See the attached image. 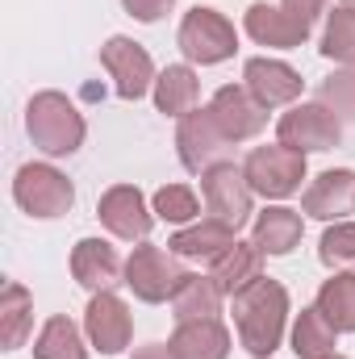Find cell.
I'll return each instance as SVG.
<instances>
[{
  "mask_svg": "<svg viewBox=\"0 0 355 359\" xmlns=\"http://www.w3.org/2000/svg\"><path fill=\"white\" fill-rule=\"evenodd\" d=\"M284 318H288V292H284L280 280L260 276V280H251L247 288L234 292V326H239L243 347L255 359H267L280 347Z\"/></svg>",
  "mask_w": 355,
  "mask_h": 359,
  "instance_id": "1",
  "label": "cell"
},
{
  "mask_svg": "<svg viewBox=\"0 0 355 359\" xmlns=\"http://www.w3.org/2000/svg\"><path fill=\"white\" fill-rule=\"evenodd\" d=\"M25 130L38 151L63 159V155H76L84 142V113L63 92H38L25 109Z\"/></svg>",
  "mask_w": 355,
  "mask_h": 359,
  "instance_id": "2",
  "label": "cell"
},
{
  "mask_svg": "<svg viewBox=\"0 0 355 359\" xmlns=\"http://www.w3.org/2000/svg\"><path fill=\"white\" fill-rule=\"evenodd\" d=\"M176 42H180V50H184V59H192V63H201V67L222 63V59H230V55L239 50L234 25H230L217 8H205V4H196V8L184 13Z\"/></svg>",
  "mask_w": 355,
  "mask_h": 359,
  "instance_id": "3",
  "label": "cell"
},
{
  "mask_svg": "<svg viewBox=\"0 0 355 359\" xmlns=\"http://www.w3.org/2000/svg\"><path fill=\"white\" fill-rule=\"evenodd\" d=\"M13 196L29 217H63L76 205V188L51 163H25L13 180Z\"/></svg>",
  "mask_w": 355,
  "mask_h": 359,
  "instance_id": "4",
  "label": "cell"
},
{
  "mask_svg": "<svg viewBox=\"0 0 355 359\" xmlns=\"http://www.w3.org/2000/svg\"><path fill=\"white\" fill-rule=\"evenodd\" d=\"M243 176L251 184V192L260 196H293L305 180V155L293 147H255L243 163Z\"/></svg>",
  "mask_w": 355,
  "mask_h": 359,
  "instance_id": "5",
  "label": "cell"
},
{
  "mask_svg": "<svg viewBox=\"0 0 355 359\" xmlns=\"http://www.w3.org/2000/svg\"><path fill=\"white\" fill-rule=\"evenodd\" d=\"M176 259H180V255L159 251V247H134V255L126 259V284L134 288V297H138V301L159 305V301L176 297L180 280L188 276Z\"/></svg>",
  "mask_w": 355,
  "mask_h": 359,
  "instance_id": "6",
  "label": "cell"
},
{
  "mask_svg": "<svg viewBox=\"0 0 355 359\" xmlns=\"http://www.w3.org/2000/svg\"><path fill=\"white\" fill-rule=\"evenodd\" d=\"M176 147H180V163L188 172H209L230 151V134L217 126L213 109H192L188 117H180Z\"/></svg>",
  "mask_w": 355,
  "mask_h": 359,
  "instance_id": "7",
  "label": "cell"
},
{
  "mask_svg": "<svg viewBox=\"0 0 355 359\" xmlns=\"http://www.w3.org/2000/svg\"><path fill=\"white\" fill-rule=\"evenodd\" d=\"M201 192L205 205L217 222H226L230 230H243L251 217V184L243 176V168L234 163H213L209 172H201Z\"/></svg>",
  "mask_w": 355,
  "mask_h": 359,
  "instance_id": "8",
  "label": "cell"
},
{
  "mask_svg": "<svg viewBox=\"0 0 355 359\" xmlns=\"http://www.w3.org/2000/svg\"><path fill=\"white\" fill-rule=\"evenodd\" d=\"M276 134H280L284 147H293V151H301V155H309V151H330V147H339V138H343V130H339V121H335V113H330L326 104H293V109L280 117Z\"/></svg>",
  "mask_w": 355,
  "mask_h": 359,
  "instance_id": "9",
  "label": "cell"
},
{
  "mask_svg": "<svg viewBox=\"0 0 355 359\" xmlns=\"http://www.w3.org/2000/svg\"><path fill=\"white\" fill-rule=\"evenodd\" d=\"M100 67L113 76V88H117L121 100L147 96V88L159 80L151 55H147L138 42H130V38H109V42L100 46Z\"/></svg>",
  "mask_w": 355,
  "mask_h": 359,
  "instance_id": "10",
  "label": "cell"
},
{
  "mask_svg": "<svg viewBox=\"0 0 355 359\" xmlns=\"http://www.w3.org/2000/svg\"><path fill=\"white\" fill-rule=\"evenodd\" d=\"M96 217L117 234V238H126V243H142L147 234H151V209H147V201H142V192L134 188V184H113L105 196H100V205H96Z\"/></svg>",
  "mask_w": 355,
  "mask_h": 359,
  "instance_id": "11",
  "label": "cell"
},
{
  "mask_svg": "<svg viewBox=\"0 0 355 359\" xmlns=\"http://www.w3.org/2000/svg\"><path fill=\"white\" fill-rule=\"evenodd\" d=\"M84 326H88V339L100 355H117L130 347V334H134V322H130V309L121 297L113 292H92L88 313H84Z\"/></svg>",
  "mask_w": 355,
  "mask_h": 359,
  "instance_id": "12",
  "label": "cell"
},
{
  "mask_svg": "<svg viewBox=\"0 0 355 359\" xmlns=\"http://www.w3.org/2000/svg\"><path fill=\"white\" fill-rule=\"evenodd\" d=\"M209 109H213L217 126L230 134V142L255 138V134L267 126V109L247 88H234V84H226V88L213 92V104H209Z\"/></svg>",
  "mask_w": 355,
  "mask_h": 359,
  "instance_id": "13",
  "label": "cell"
},
{
  "mask_svg": "<svg viewBox=\"0 0 355 359\" xmlns=\"http://www.w3.org/2000/svg\"><path fill=\"white\" fill-rule=\"evenodd\" d=\"M243 88L251 92L264 109H276V104H293L297 96H301V76L288 67V63H280V59H247V67H243Z\"/></svg>",
  "mask_w": 355,
  "mask_h": 359,
  "instance_id": "14",
  "label": "cell"
},
{
  "mask_svg": "<svg viewBox=\"0 0 355 359\" xmlns=\"http://www.w3.org/2000/svg\"><path fill=\"white\" fill-rule=\"evenodd\" d=\"M301 209H305L309 217H318V222H339V217H347L355 209V172H343V168H339V172H322V176L305 188Z\"/></svg>",
  "mask_w": 355,
  "mask_h": 359,
  "instance_id": "15",
  "label": "cell"
},
{
  "mask_svg": "<svg viewBox=\"0 0 355 359\" xmlns=\"http://www.w3.org/2000/svg\"><path fill=\"white\" fill-rule=\"evenodd\" d=\"M72 276L76 284H84L88 292H113L121 264H117V251L100 238H80L76 251H72Z\"/></svg>",
  "mask_w": 355,
  "mask_h": 359,
  "instance_id": "16",
  "label": "cell"
},
{
  "mask_svg": "<svg viewBox=\"0 0 355 359\" xmlns=\"http://www.w3.org/2000/svg\"><path fill=\"white\" fill-rule=\"evenodd\" d=\"M168 347L176 359H226L230 334L217 318H196V322H180Z\"/></svg>",
  "mask_w": 355,
  "mask_h": 359,
  "instance_id": "17",
  "label": "cell"
},
{
  "mask_svg": "<svg viewBox=\"0 0 355 359\" xmlns=\"http://www.w3.org/2000/svg\"><path fill=\"white\" fill-rule=\"evenodd\" d=\"M247 34H251L260 46H276V50H293V46H301V42L309 38L305 25H297L284 8H272L264 0H255V4L247 8Z\"/></svg>",
  "mask_w": 355,
  "mask_h": 359,
  "instance_id": "18",
  "label": "cell"
},
{
  "mask_svg": "<svg viewBox=\"0 0 355 359\" xmlns=\"http://www.w3.org/2000/svg\"><path fill=\"white\" fill-rule=\"evenodd\" d=\"M239 230H230L226 222H217V217H209V222H201V226H188V230H180L172 234V255L180 259H217V255H226L239 238H234Z\"/></svg>",
  "mask_w": 355,
  "mask_h": 359,
  "instance_id": "19",
  "label": "cell"
},
{
  "mask_svg": "<svg viewBox=\"0 0 355 359\" xmlns=\"http://www.w3.org/2000/svg\"><path fill=\"white\" fill-rule=\"evenodd\" d=\"M251 243L264 251V255H288L297 243H301V213L297 209H264L251 226Z\"/></svg>",
  "mask_w": 355,
  "mask_h": 359,
  "instance_id": "20",
  "label": "cell"
},
{
  "mask_svg": "<svg viewBox=\"0 0 355 359\" xmlns=\"http://www.w3.org/2000/svg\"><path fill=\"white\" fill-rule=\"evenodd\" d=\"M260 276H264V251L255 243H234L226 255L213 259V280H217L222 297H234L239 288H247Z\"/></svg>",
  "mask_w": 355,
  "mask_h": 359,
  "instance_id": "21",
  "label": "cell"
},
{
  "mask_svg": "<svg viewBox=\"0 0 355 359\" xmlns=\"http://www.w3.org/2000/svg\"><path fill=\"white\" fill-rule=\"evenodd\" d=\"M201 100V84H196V72L192 67H163L159 80H155V109L168 113V117H188Z\"/></svg>",
  "mask_w": 355,
  "mask_h": 359,
  "instance_id": "22",
  "label": "cell"
},
{
  "mask_svg": "<svg viewBox=\"0 0 355 359\" xmlns=\"http://www.w3.org/2000/svg\"><path fill=\"white\" fill-rule=\"evenodd\" d=\"M29 326H34V297L8 280L0 292V343H4V351H17L25 343Z\"/></svg>",
  "mask_w": 355,
  "mask_h": 359,
  "instance_id": "23",
  "label": "cell"
},
{
  "mask_svg": "<svg viewBox=\"0 0 355 359\" xmlns=\"http://www.w3.org/2000/svg\"><path fill=\"white\" fill-rule=\"evenodd\" d=\"M217 305H222V288L213 276H184L172 297V309H176V322H196V318H217Z\"/></svg>",
  "mask_w": 355,
  "mask_h": 359,
  "instance_id": "24",
  "label": "cell"
},
{
  "mask_svg": "<svg viewBox=\"0 0 355 359\" xmlns=\"http://www.w3.org/2000/svg\"><path fill=\"white\" fill-rule=\"evenodd\" d=\"M335 326L326 322V313L314 305V309H301L297 322H293V351L297 359H330L335 355Z\"/></svg>",
  "mask_w": 355,
  "mask_h": 359,
  "instance_id": "25",
  "label": "cell"
},
{
  "mask_svg": "<svg viewBox=\"0 0 355 359\" xmlns=\"http://www.w3.org/2000/svg\"><path fill=\"white\" fill-rule=\"evenodd\" d=\"M318 309L326 313V322H330L339 334H351L355 330V271L330 276V280L318 288Z\"/></svg>",
  "mask_w": 355,
  "mask_h": 359,
  "instance_id": "26",
  "label": "cell"
},
{
  "mask_svg": "<svg viewBox=\"0 0 355 359\" xmlns=\"http://www.w3.org/2000/svg\"><path fill=\"white\" fill-rule=\"evenodd\" d=\"M34 355L38 359H88V347L76 330L72 318H51L34 343Z\"/></svg>",
  "mask_w": 355,
  "mask_h": 359,
  "instance_id": "27",
  "label": "cell"
},
{
  "mask_svg": "<svg viewBox=\"0 0 355 359\" xmlns=\"http://www.w3.org/2000/svg\"><path fill=\"white\" fill-rule=\"evenodd\" d=\"M322 55L335 59V63H355V8H335L330 21H326V34H322Z\"/></svg>",
  "mask_w": 355,
  "mask_h": 359,
  "instance_id": "28",
  "label": "cell"
},
{
  "mask_svg": "<svg viewBox=\"0 0 355 359\" xmlns=\"http://www.w3.org/2000/svg\"><path fill=\"white\" fill-rule=\"evenodd\" d=\"M318 255L326 268L355 271V226H330L318 243Z\"/></svg>",
  "mask_w": 355,
  "mask_h": 359,
  "instance_id": "29",
  "label": "cell"
},
{
  "mask_svg": "<svg viewBox=\"0 0 355 359\" xmlns=\"http://www.w3.org/2000/svg\"><path fill=\"white\" fill-rule=\"evenodd\" d=\"M155 213H159L163 222H192V217L201 213L196 192H192L188 184H168V188H159V192H155Z\"/></svg>",
  "mask_w": 355,
  "mask_h": 359,
  "instance_id": "30",
  "label": "cell"
},
{
  "mask_svg": "<svg viewBox=\"0 0 355 359\" xmlns=\"http://www.w3.org/2000/svg\"><path fill=\"white\" fill-rule=\"evenodd\" d=\"M322 100L335 104L339 113L355 117V63L351 67H343V72H335L330 80H322Z\"/></svg>",
  "mask_w": 355,
  "mask_h": 359,
  "instance_id": "31",
  "label": "cell"
},
{
  "mask_svg": "<svg viewBox=\"0 0 355 359\" xmlns=\"http://www.w3.org/2000/svg\"><path fill=\"white\" fill-rule=\"evenodd\" d=\"M322 4H326V0H280V8H284L297 25H305L309 34H314V21L322 17Z\"/></svg>",
  "mask_w": 355,
  "mask_h": 359,
  "instance_id": "32",
  "label": "cell"
},
{
  "mask_svg": "<svg viewBox=\"0 0 355 359\" xmlns=\"http://www.w3.org/2000/svg\"><path fill=\"white\" fill-rule=\"evenodd\" d=\"M121 4H126V13H130V17H138V21H147V25H151V21H159L176 0H121Z\"/></svg>",
  "mask_w": 355,
  "mask_h": 359,
  "instance_id": "33",
  "label": "cell"
},
{
  "mask_svg": "<svg viewBox=\"0 0 355 359\" xmlns=\"http://www.w3.org/2000/svg\"><path fill=\"white\" fill-rule=\"evenodd\" d=\"M134 359H176L172 355V347H163V343H147V347H138Z\"/></svg>",
  "mask_w": 355,
  "mask_h": 359,
  "instance_id": "34",
  "label": "cell"
},
{
  "mask_svg": "<svg viewBox=\"0 0 355 359\" xmlns=\"http://www.w3.org/2000/svg\"><path fill=\"white\" fill-rule=\"evenodd\" d=\"M343 4H347V8H355V0H343Z\"/></svg>",
  "mask_w": 355,
  "mask_h": 359,
  "instance_id": "35",
  "label": "cell"
},
{
  "mask_svg": "<svg viewBox=\"0 0 355 359\" xmlns=\"http://www.w3.org/2000/svg\"><path fill=\"white\" fill-rule=\"evenodd\" d=\"M330 359H339V355H330Z\"/></svg>",
  "mask_w": 355,
  "mask_h": 359,
  "instance_id": "36",
  "label": "cell"
}]
</instances>
